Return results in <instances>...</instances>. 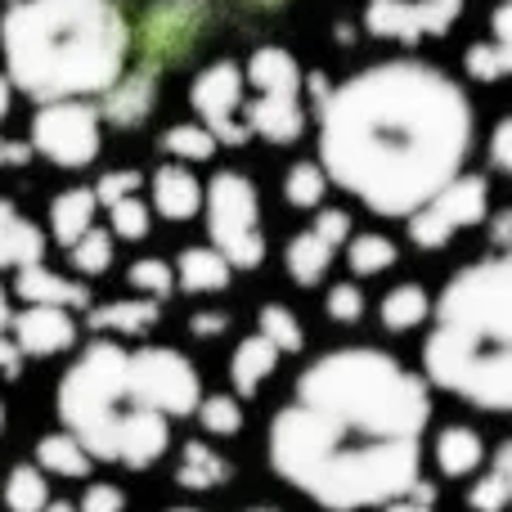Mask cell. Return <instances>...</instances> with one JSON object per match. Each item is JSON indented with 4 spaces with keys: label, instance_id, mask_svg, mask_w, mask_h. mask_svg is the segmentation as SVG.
Here are the masks:
<instances>
[{
    "label": "cell",
    "instance_id": "23",
    "mask_svg": "<svg viewBox=\"0 0 512 512\" xmlns=\"http://www.w3.org/2000/svg\"><path fill=\"white\" fill-rule=\"evenodd\" d=\"M248 77L261 95H297L301 86V72H297V59L283 50H256L252 63H248Z\"/></svg>",
    "mask_w": 512,
    "mask_h": 512
},
{
    "label": "cell",
    "instance_id": "26",
    "mask_svg": "<svg viewBox=\"0 0 512 512\" xmlns=\"http://www.w3.org/2000/svg\"><path fill=\"white\" fill-rule=\"evenodd\" d=\"M0 504L9 512H41L50 504V481H45V472L36 468V463H18V468H9L5 477V490H0Z\"/></svg>",
    "mask_w": 512,
    "mask_h": 512
},
{
    "label": "cell",
    "instance_id": "35",
    "mask_svg": "<svg viewBox=\"0 0 512 512\" xmlns=\"http://www.w3.org/2000/svg\"><path fill=\"white\" fill-rule=\"evenodd\" d=\"M108 216H113V234L117 239H144L149 234V207L140 203V198H117L113 207H108Z\"/></svg>",
    "mask_w": 512,
    "mask_h": 512
},
{
    "label": "cell",
    "instance_id": "33",
    "mask_svg": "<svg viewBox=\"0 0 512 512\" xmlns=\"http://www.w3.org/2000/svg\"><path fill=\"white\" fill-rule=\"evenodd\" d=\"M162 144H167V153H176L185 162H207L216 153L212 131H203V126H171Z\"/></svg>",
    "mask_w": 512,
    "mask_h": 512
},
{
    "label": "cell",
    "instance_id": "24",
    "mask_svg": "<svg viewBox=\"0 0 512 512\" xmlns=\"http://www.w3.org/2000/svg\"><path fill=\"white\" fill-rule=\"evenodd\" d=\"M90 221H95V194H90V189H68V194L54 198L50 230H54V239H59L63 248H72V243L90 230Z\"/></svg>",
    "mask_w": 512,
    "mask_h": 512
},
{
    "label": "cell",
    "instance_id": "50",
    "mask_svg": "<svg viewBox=\"0 0 512 512\" xmlns=\"http://www.w3.org/2000/svg\"><path fill=\"white\" fill-rule=\"evenodd\" d=\"M0 432H5V405H0Z\"/></svg>",
    "mask_w": 512,
    "mask_h": 512
},
{
    "label": "cell",
    "instance_id": "8",
    "mask_svg": "<svg viewBox=\"0 0 512 512\" xmlns=\"http://www.w3.org/2000/svg\"><path fill=\"white\" fill-rule=\"evenodd\" d=\"M481 216H486V180L481 176L450 180L441 194H432L409 216V239H414L418 248H441V243H450L459 230L477 225Z\"/></svg>",
    "mask_w": 512,
    "mask_h": 512
},
{
    "label": "cell",
    "instance_id": "39",
    "mask_svg": "<svg viewBox=\"0 0 512 512\" xmlns=\"http://www.w3.org/2000/svg\"><path fill=\"white\" fill-rule=\"evenodd\" d=\"M378 512H436V481L418 477L414 486L405 490V495L387 499V504H382Z\"/></svg>",
    "mask_w": 512,
    "mask_h": 512
},
{
    "label": "cell",
    "instance_id": "1",
    "mask_svg": "<svg viewBox=\"0 0 512 512\" xmlns=\"http://www.w3.org/2000/svg\"><path fill=\"white\" fill-rule=\"evenodd\" d=\"M432 391L373 346L328 351L270 418V472L324 512H364L423 477Z\"/></svg>",
    "mask_w": 512,
    "mask_h": 512
},
{
    "label": "cell",
    "instance_id": "20",
    "mask_svg": "<svg viewBox=\"0 0 512 512\" xmlns=\"http://www.w3.org/2000/svg\"><path fill=\"white\" fill-rule=\"evenodd\" d=\"M153 203H158V212L167 221H189L203 207V189L185 167H162L153 176Z\"/></svg>",
    "mask_w": 512,
    "mask_h": 512
},
{
    "label": "cell",
    "instance_id": "9",
    "mask_svg": "<svg viewBox=\"0 0 512 512\" xmlns=\"http://www.w3.org/2000/svg\"><path fill=\"white\" fill-rule=\"evenodd\" d=\"M463 0H373L369 9V32L396 36V41H418V36H436L459 18Z\"/></svg>",
    "mask_w": 512,
    "mask_h": 512
},
{
    "label": "cell",
    "instance_id": "46",
    "mask_svg": "<svg viewBox=\"0 0 512 512\" xmlns=\"http://www.w3.org/2000/svg\"><path fill=\"white\" fill-rule=\"evenodd\" d=\"M41 512H77V508H72V504H68V499H50V504H45Z\"/></svg>",
    "mask_w": 512,
    "mask_h": 512
},
{
    "label": "cell",
    "instance_id": "15",
    "mask_svg": "<svg viewBox=\"0 0 512 512\" xmlns=\"http://www.w3.org/2000/svg\"><path fill=\"white\" fill-rule=\"evenodd\" d=\"M14 292H18L23 301H32V306H59V310L90 306L86 283H68L63 274L45 270V265H27V270H18Z\"/></svg>",
    "mask_w": 512,
    "mask_h": 512
},
{
    "label": "cell",
    "instance_id": "12",
    "mask_svg": "<svg viewBox=\"0 0 512 512\" xmlns=\"http://www.w3.org/2000/svg\"><path fill=\"white\" fill-rule=\"evenodd\" d=\"M432 463L441 477L450 481H463L486 463V436L468 423H454V427H441L432 441Z\"/></svg>",
    "mask_w": 512,
    "mask_h": 512
},
{
    "label": "cell",
    "instance_id": "31",
    "mask_svg": "<svg viewBox=\"0 0 512 512\" xmlns=\"http://www.w3.org/2000/svg\"><path fill=\"white\" fill-rule=\"evenodd\" d=\"M351 270L355 274H382L396 265V243L382 239V234H360V239H351Z\"/></svg>",
    "mask_w": 512,
    "mask_h": 512
},
{
    "label": "cell",
    "instance_id": "30",
    "mask_svg": "<svg viewBox=\"0 0 512 512\" xmlns=\"http://www.w3.org/2000/svg\"><path fill=\"white\" fill-rule=\"evenodd\" d=\"M324 189H328V176L315 162H297V167L288 171V180H283V198H288L292 207H319L324 203Z\"/></svg>",
    "mask_w": 512,
    "mask_h": 512
},
{
    "label": "cell",
    "instance_id": "17",
    "mask_svg": "<svg viewBox=\"0 0 512 512\" xmlns=\"http://www.w3.org/2000/svg\"><path fill=\"white\" fill-rule=\"evenodd\" d=\"M274 369H279V351H274V346L265 342L261 333L243 337V342L234 346V355H230V382H234V396H239V400L256 396V391H261V382L270 378Z\"/></svg>",
    "mask_w": 512,
    "mask_h": 512
},
{
    "label": "cell",
    "instance_id": "38",
    "mask_svg": "<svg viewBox=\"0 0 512 512\" xmlns=\"http://www.w3.org/2000/svg\"><path fill=\"white\" fill-rule=\"evenodd\" d=\"M468 72L481 81H495L508 72V45H472L468 50Z\"/></svg>",
    "mask_w": 512,
    "mask_h": 512
},
{
    "label": "cell",
    "instance_id": "37",
    "mask_svg": "<svg viewBox=\"0 0 512 512\" xmlns=\"http://www.w3.org/2000/svg\"><path fill=\"white\" fill-rule=\"evenodd\" d=\"M72 508L77 512H126V495L113 481H90V486L81 490V504H72Z\"/></svg>",
    "mask_w": 512,
    "mask_h": 512
},
{
    "label": "cell",
    "instance_id": "42",
    "mask_svg": "<svg viewBox=\"0 0 512 512\" xmlns=\"http://www.w3.org/2000/svg\"><path fill=\"white\" fill-rule=\"evenodd\" d=\"M315 234H319L324 243H333V248H342L346 234H351V216H346V212H319Z\"/></svg>",
    "mask_w": 512,
    "mask_h": 512
},
{
    "label": "cell",
    "instance_id": "28",
    "mask_svg": "<svg viewBox=\"0 0 512 512\" xmlns=\"http://www.w3.org/2000/svg\"><path fill=\"white\" fill-rule=\"evenodd\" d=\"M256 333H261L279 355H297L301 346H306V328H301V319L292 315L288 306H261Z\"/></svg>",
    "mask_w": 512,
    "mask_h": 512
},
{
    "label": "cell",
    "instance_id": "18",
    "mask_svg": "<svg viewBox=\"0 0 512 512\" xmlns=\"http://www.w3.org/2000/svg\"><path fill=\"white\" fill-rule=\"evenodd\" d=\"M36 468H41L45 477L86 481L90 468H95V459H90V454L81 450V445L59 427V432H45L41 441H36Z\"/></svg>",
    "mask_w": 512,
    "mask_h": 512
},
{
    "label": "cell",
    "instance_id": "13",
    "mask_svg": "<svg viewBox=\"0 0 512 512\" xmlns=\"http://www.w3.org/2000/svg\"><path fill=\"white\" fill-rule=\"evenodd\" d=\"M472 486L463 495V504L472 512H508L512 504V441H499L495 454H486L477 472H472Z\"/></svg>",
    "mask_w": 512,
    "mask_h": 512
},
{
    "label": "cell",
    "instance_id": "19",
    "mask_svg": "<svg viewBox=\"0 0 512 512\" xmlns=\"http://www.w3.org/2000/svg\"><path fill=\"white\" fill-rule=\"evenodd\" d=\"M162 315V301H108V306H95L90 310V328L95 333H117V337H140L158 324Z\"/></svg>",
    "mask_w": 512,
    "mask_h": 512
},
{
    "label": "cell",
    "instance_id": "2",
    "mask_svg": "<svg viewBox=\"0 0 512 512\" xmlns=\"http://www.w3.org/2000/svg\"><path fill=\"white\" fill-rule=\"evenodd\" d=\"M472 140L468 99L423 63H382L319 104L324 171L382 216H414L459 176Z\"/></svg>",
    "mask_w": 512,
    "mask_h": 512
},
{
    "label": "cell",
    "instance_id": "44",
    "mask_svg": "<svg viewBox=\"0 0 512 512\" xmlns=\"http://www.w3.org/2000/svg\"><path fill=\"white\" fill-rule=\"evenodd\" d=\"M508 135H512V126L504 122L495 131V167H508Z\"/></svg>",
    "mask_w": 512,
    "mask_h": 512
},
{
    "label": "cell",
    "instance_id": "3",
    "mask_svg": "<svg viewBox=\"0 0 512 512\" xmlns=\"http://www.w3.org/2000/svg\"><path fill=\"white\" fill-rule=\"evenodd\" d=\"M203 400L198 369L171 346L90 342L63 373L54 409L95 463L144 472L171 450V427Z\"/></svg>",
    "mask_w": 512,
    "mask_h": 512
},
{
    "label": "cell",
    "instance_id": "34",
    "mask_svg": "<svg viewBox=\"0 0 512 512\" xmlns=\"http://www.w3.org/2000/svg\"><path fill=\"white\" fill-rule=\"evenodd\" d=\"M126 279H131V288H135V292H144L149 301L171 297V288H176V274H171V265H167V261H135Z\"/></svg>",
    "mask_w": 512,
    "mask_h": 512
},
{
    "label": "cell",
    "instance_id": "25",
    "mask_svg": "<svg viewBox=\"0 0 512 512\" xmlns=\"http://www.w3.org/2000/svg\"><path fill=\"white\" fill-rule=\"evenodd\" d=\"M283 265H288V274L301 283V288H310V283H319L328 274V265H333V243H324L315 230H306L288 243Z\"/></svg>",
    "mask_w": 512,
    "mask_h": 512
},
{
    "label": "cell",
    "instance_id": "14",
    "mask_svg": "<svg viewBox=\"0 0 512 512\" xmlns=\"http://www.w3.org/2000/svg\"><path fill=\"white\" fill-rule=\"evenodd\" d=\"M41 256L45 234L14 203L0 198V270H27V265H41Z\"/></svg>",
    "mask_w": 512,
    "mask_h": 512
},
{
    "label": "cell",
    "instance_id": "4",
    "mask_svg": "<svg viewBox=\"0 0 512 512\" xmlns=\"http://www.w3.org/2000/svg\"><path fill=\"white\" fill-rule=\"evenodd\" d=\"M512 265L490 256L445 283L423 342V382L486 414L512 409Z\"/></svg>",
    "mask_w": 512,
    "mask_h": 512
},
{
    "label": "cell",
    "instance_id": "48",
    "mask_svg": "<svg viewBox=\"0 0 512 512\" xmlns=\"http://www.w3.org/2000/svg\"><path fill=\"white\" fill-rule=\"evenodd\" d=\"M243 512H283V508H270V504H261V508H243Z\"/></svg>",
    "mask_w": 512,
    "mask_h": 512
},
{
    "label": "cell",
    "instance_id": "10",
    "mask_svg": "<svg viewBox=\"0 0 512 512\" xmlns=\"http://www.w3.org/2000/svg\"><path fill=\"white\" fill-rule=\"evenodd\" d=\"M243 104V72L234 63H212L203 77L194 81V108L207 117L212 126V140H225V144H243L248 131L234 126V113Z\"/></svg>",
    "mask_w": 512,
    "mask_h": 512
},
{
    "label": "cell",
    "instance_id": "16",
    "mask_svg": "<svg viewBox=\"0 0 512 512\" xmlns=\"http://www.w3.org/2000/svg\"><path fill=\"white\" fill-rule=\"evenodd\" d=\"M234 477V463L225 454H216L207 441H185L176 463V486L194 490V495H207V490H221L225 481Z\"/></svg>",
    "mask_w": 512,
    "mask_h": 512
},
{
    "label": "cell",
    "instance_id": "36",
    "mask_svg": "<svg viewBox=\"0 0 512 512\" xmlns=\"http://www.w3.org/2000/svg\"><path fill=\"white\" fill-rule=\"evenodd\" d=\"M324 315L333 319V324H355V319L364 315V292L355 288V283H333L324 297Z\"/></svg>",
    "mask_w": 512,
    "mask_h": 512
},
{
    "label": "cell",
    "instance_id": "22",
    "mask_svg": "<svg viewBox=\"0 0 512 512\" xmlns=\"http://www.w3.org/2000/svg\"><path fill=\"white\" fill-rule=\"evenodd\" d=\"M252 131H261L265 140L288 144L301 135V108L297 95H261L252 104Z\"/></svg>",
    "mask_w": 512,
    "mask_h": 512
},
{
    "label": "cell",
    "instance_id": "11",
    "mask_svg": "<svg viewBox=\"0 0 512 512\" xmlns=\"http://www.w3.org/2000/svg\"><path fill=\"white\" fill-rule=\"evenodd\" d=\"M9 328H14V346L23 360L27 355H36V360L63 355L72 342H77V319L59 306H27L23 315L9 319Z\"/></svg>",
    "mask_w": 512,
    "mask_h": 512
},
{
    "label": "cell",
    "instance_id": "5",
    "mask_svg": "<svg viewBox=\"0 0 512 512\" xmlns=\"http://www.w3.org/2000/svg\"><path fill=\"white\" fill-rule=\"evenodd\" d=\"M126 23L108 0H23L0 23L9 77L32 99L95 95L122 77Z\"/></svg>",
    "mask_w": 512,
    "mask_h": 512
},
{
    "label": "cell",
    "instance_id": "27",
    "mask_svg": "<svg viewBox=\"0 0 512 512\" xmlns=\"http://www.w3.org/2000/svg\"><path fill=\"white\" fill-rule=\"evenodd\" d=\"M427 315H432V301H427V292L418 288V283H400V288H391L387 297H382V328H387V333H409V328H418Z\"/></svg>",
    "mask_w": 512,
    "mask_h": 512
},
{
    "label": "cell",
    "instance_id": "32",
    "mask_svg": "<svg viewBox=\"0 0 512 512\" xmlns=\"http://www.w3.org/2000/svg\"><path fill=\"white\" fill-rule=\"evenodd\" d=\"M72 265H77V274H104L113 265V234L86 230L72 243Z\"/></svg>",
    "mask_w": 512,
    "mask_h": 512
},
{
    "label": "cell",
    "instance_id": "45",
    "mask_svg": "<svg viewBox=\"0 0 512 512\" xmlns=\"http://www.w3.org/2000/svg\"><path fill=\"white\" fill-rule=\"evenodd\" d=\"M0 162H27V144H9V140H0Z\"/></svg>",
    "mask_w": 512,
    "mask_h": 512
},
{
    "label": "cell",
    "instance_id": "7",
    "mask_svg": "<svg viewBox=\"0 0 512 512\" xmlns=\"http://www.w3.org/2000/svg\"><path fill=\"white\" fill-rule=\"evenodd\" d=\"M32 149L59 167H86L99 153V113L90 104H45L32 117Z\"/></svg>",
    "mask_w": 512,
    "mask_h": 512
},
{
    "label": "cell",
    "instance_id": "41",
    "mask_svg": "<svg viewBox=\"0 0 512 512\" xmlns=\"http://www.w3.org/2000/svg\"><path fill=\"white\" fill-rule=\"evenodd\" d=\"M135 185H140V176H135V171H113V176L99 180L95 203H108V207H113L117 198H131V194H135Z\"/></svg>",
    "mask_w": 512,
    "mask_h": 512
},
{
    "label": "cell",
    "instance_id": "40",
    "mask_svg": "<svg viewBox=\"0 0 512 512\" xmlns=\"http://www.w3.org/2000/svg\"><path fill=\"white\" fill-rule=\"evenodd\" d=\"M9 297H5V288H0V373H5L9 382L23 373V355H18V346H14V337H9Z\"/></svg>",
    "mask_w": 512,
    "mask_h": 512
},
{
    "label": "cell",
    "instance_id": "43",
    "mask_svg": "<svg viewBox=\"0 0 512 512\" xmlns=\"http://www.w3.org/2000/svg\"><path fill=\"white\" fill-rule=\"evenodd\" d=\"M225 328H230V315H221V310H203V315L189 319V333L194 337H221Z\"/></svg>",
    "mask_w": 512,
    "mask_h": 512
},
{
    "label": "cell",
    "instance_id": "21",
    "mask_svg": "<svg viewBox=\"0 0 512 512\" xmlns=\"http://www.w3.org/2000/svg\"><path fill=\"white\" fill-rule=\"evenodd\" d=\"M171 274H176V283L185 292H225L230 288V265H225V256L212 252V248L180 252V261Z\"/></svg>",
    "mask_w": 512,
    "mask_h": 512
},
{
    "label": "cell",
    "instance_id": "49",
    "mask_svg": "<svg viewBox=\"0 0 512 512\" xmlns=\"http://www.w3.org/2000/svg\"><path fill=\"white\" fill-rule=\"evenodd\" d=\"M167 512H203V508H167Z\"/></svg>",
    "mask_w": 512,
    "mask_h": 512
},
{
    "label": "cell",
    "instance_id": "29",
    "mask_svg": "<svg viewBox=\"0 0 512 512\" xmlns=\"http://www.w3.org/2000/svg\"><path fill=\"white\" fill-rule=\"evenodd\" d=\"M207 436H239L243 432V400L239 396H203L194 409Z\"/></svg>",
    "mask_w": 512,
    "mask_h": 512
},
{
    "label": "cell",
    "instance_id": "47",
    "mask_svg": "<svg viewBox=\"0 0 512 512\" xmlns=\"http://www.w3.org/2000/svg\"><path fill=\"white\" fill-rule=\"evenodd\" d=\"M5 113H9V81L0 77V117H5Z\"/></svg>",
    "mask_w": 512,
    "mask_h": 512
},
{
    "label": "cell",
    "instance_id": "6",
    "mask_svg": "<svg viewBox=\"0 0 512 512\" xmlns=\"http://www.w3.org/2000/svg\"><path fill=\"white\" fill-rule=\"evenodd\" d=\"M207 225L230 270H256L265 261V234L256 221V194L243 176L225 171L207 189Z\"/></svg>",
    "mask_w": 512,
    "mask_h": 512
}]
</instances>
